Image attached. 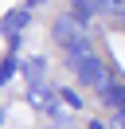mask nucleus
Returning <instances> with one entry per match:
<instances>
[{
  "label": "nucleus",
  "mask_w": 125,
  "mask_h": 129,
  "mask_svg": "<svg viewBox=\"0 0 125 129\" xmlns=\"http://www.w3.org/2000/svg\"><path fill=\"white\" fill-rule=\"evenodd\" d=\"M70 67V71H74V78H78V86H90L94 90V94H106V90L109 86H113V78H117V74H109V67L106 63H102V59L98 55H86V59H74V63H67Z\"/></svg>",
  "instance_id": "nucleus-1"
},
{
  "label": "nucleus",
  "mask_w": 125,
  "mask_h": 129,
  "mask_svg": "<svg viewBox=\"0 0 125 129\" xmlns=\"http://www.w3.org/2000/svg\"><path fill=\"white\" fill-rule=\"evenodd\" d=\"M51 35H55V43H59L62 51H70V47H78V43L90 39V27H86L74 12H62V16L51 24Z\"/></svg>",
  "instance_id": "nucleus-2"
},
{
  "label": "nucleus",
  "mask_w": 125,
  "mask_h": 129,
  "mask_svg": "<svg viewBox=\"0 0 125 129\" xmlns=\"http://www.w3.org/2000/svg\"><path fill=\"white\" fill-rule=\"evenodd\" d=\"M23 27H31V8H27V4L4 12V35H20Z\"/></svg>",
  "instance_id": "nucleus-3"
},
{
  "label": "nucleus",
  "mask_w": 125,
  "mask_h": 129,
  "mask_svg": "<svg viewBox=\"0 0 125 129\" xmlns=\"http://www.w3.org/2000/svg\"><path fill=\"white\" fill-rule=\"evenodd\" d=\"M23 78H27V90H31V86H43V78H47V59H43V55L23 59Z\"/></svg>",
  "instance_id": "nucleus-4"
},
{
  "label": "nucleus",
  "mask_w": 125,
  "mask_h": 129,
  "mask_svg": "<svg viewBox=\"0 0 125 129\" xmlns=\"http://www.w3.org/2000/svg\"><path fill=\"white\" fill-rule=\"evenodd\" d=\"M102 102H106L113 113H117V110H125V78H113V86L102 94Z\"/></svg>",
  "instance_id": "nucleus-5"
},
{
  "label": "nucleus",
  "mask_w": 125,
  "mask_h": 129,
  "mask_svg": "<svg viewBox=\"0 0 125 129\" xmlns=\"http://www.w3.org/2000/svg\"><path fill=\"white\" fill-rule=\"evenodd\" d=\"M70 12H74L82 24H90V20L102 12V0H70Z\"/></svg>",
  "instance_id": "nucleus-6"
},
{
  "label": "nucleus",
  "mask_w": 125,
  "mask_h": 129,
  "mask_svg": "<svg viewBox=\"0 0 125 129\" xmlns=\"http://www.w3.org/2000/svg\"><path fill=\"white\" fill-rule=\"evenodd\" d=\"M27 102L35 106V110H43V113L55 106V102H51V90H47V86H31V90H27Z\"/></svg>",
  "instance_id": "nucleus-7"
},
{
  "label": "nucleus",
  "mask_w": 125,
  "mask_h": 129,
  "mask_svg": "<svg viewBox=\"0 0 125 129\" xmlns=\"http://www.w3.org/2000/svg\"><path fill=\"white\" fill-rule=\"evenodd\" d=\"M16 71H23V67L16 63V55H4V63H0V82H12Z\"/></svg>",
  "instance_id": "nucleus-8"
},
{
  "label": "nucleus",
  "mask_w": 125,
  "mask_h": 129,
  "mask_svg": "<svg viewBox=\"0 0 125 129\" xmlns=\"http://www.w3.org/2000/svg\"><path fill=\"white\" fill-rule=\"evenodd\" d=\"M59 98H62V106H67V110H82V106H86L82 98H78V90H70V86H62Z\"/></svg>",
  "instance_id": "nucleus-9"
},
{
  "label": "nucleus",
  "mask_w": 125,
  "mask_h": 129,
  "mask_svg": "<svg viewBox=\"0 0 125 129\" xmlns=\"http://www.w3.org/2000/svg\"><path fill=\"white\" fill-rule=\"evenodd\" d=\"M102 12H106V16H121V20H125V0H102Z\"/></svg>",
  "instance_id": "nucleus-10"
},
{
  "label": "nucleus",
  "mask_w": 125,
  "mask_h": 129,
  "mask_svg": "<svg viewBox=\"0 0 125 129\" xmlns=\"http://www.w3.org/2000/svg\"><path fill=\"white\" fill-rule=\"evenodd\" d=\"M90 129H106V125H102V121H90Z\"/></svg>",
  "instance_id": "nucleus-11"
},
{
  "label": "nucleus",
  "mask_w": 125,
  "mask_h": 129,
  "mask_svg": "<svg viewBox=\"0 0 125 129\" xmlns=\"http://www.w3.org/2000/svg\"><path fill=\"white\" fill-rule=\"evenodd\" d=\"M35 4H43V0H27V8H35Z\"/></svg>",
  "instance_id": "nucleus-12"
}]
</instances>
